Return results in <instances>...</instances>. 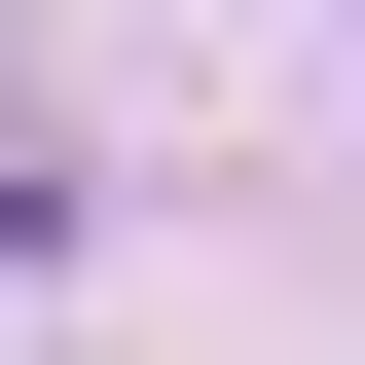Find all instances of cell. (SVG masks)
<instances>
[{"instance_id": "1", "label": "cell", "mask_w": 365, "mask_h": 365, "mask_svg": "<svg viewBox=\"0 0 365 365\" xmlns=\"http://www.w3.org/2000/svg\"><path fill=\"white\" fill-rule=\"evenodd\" d=\"M37 220H73V146H0V256H37Z\"/></svg>"}]
</instances>
